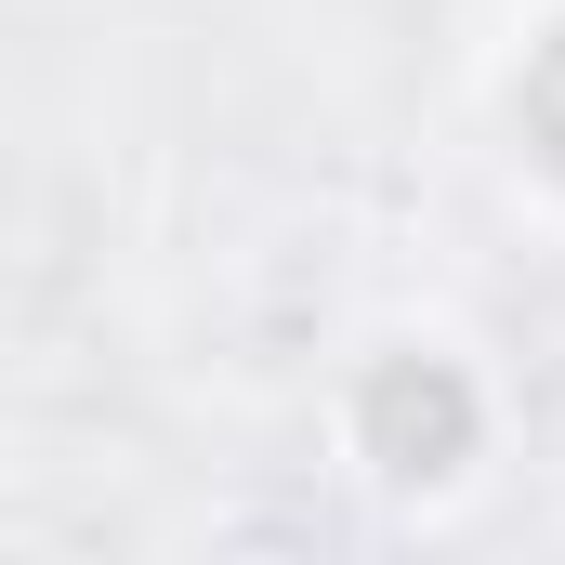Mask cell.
Masks as SVG:
<instances>
[{"label": "cell", "instance_id": "cell-2", "mask_svg": "<svg viewBox=\"0 0 565 565\" xmlns=\"http://www.w3.org/2000/svg\"><path fill=\"white\" fill-rule=\"evenodd\" d=\"M500 119H513V158L565 198V0L526 26V53H513V79H500Z\"/></svg>", "mask_w": 565, "mask_h": 565}, {"label": "cell", "instance_id": "cell-1", "mask_svg": "<svg viewBox=\"0 0 565 565\" xmlns=\"http://www.w3.org/2000/svg\"><path fill=\"white\" fill-rule=\"evenodd\" d=\"M342 447L382 473V487H447L487 460V382L447 355V342H382L355 382H342Z\"/></svg>", "mask_w": 565, "mask_h": 565}]
</instances>
